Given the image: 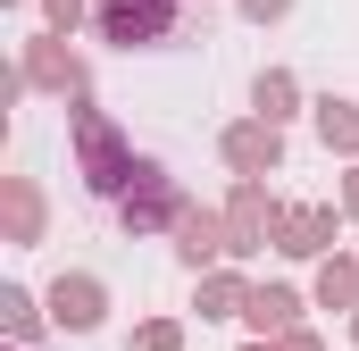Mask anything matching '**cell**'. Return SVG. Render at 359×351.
Segmentation results:
<instances>
[{"label":"cell","mask_w":359,"mask_h":351,"mask_svg":"<svg viewBox=\"0 0 359 351\" xmlns=\"http://www.w3.org/2000/svg\"><path fill=\"white\" fill-rule=\"evenodd\" d=\"M168 25H176V0H100V34L126 42V51L168 42Z\"/></svg>","instance_id":"obj_1"},{"label":"cell","mask_w":359,"mask_h":351,"mask_svg":"<svg viewBox=\"0 0 359 351\" xmlns=\"http://www.w3.org/2000/svg\"><path fill=\"white\" fill-rule=\"evenodd\" d=\"M76 143H84V176H92V192H126V176H142V159H126V151H117V134H109L92 109H76Z\"/></svg>","instance_id":"obj_2"},{"label":"cell","mask_w":359,"mask_h":351,"mask_svg":"<svg viewBox=\"0 0 359 351\" xmlns=\"http://www.w3.org/2000/svg\"><path fill=\"white\" fill-rule=\"evenodd\" d=\"M50 318L76 326V335L100 326V284H92V276H59V284H50Z\"/></svg>","instance_id":"obj_3"},{"label":"cell","mask_w":359,"mask_h":351,"mask_svg":"<svg viewBox=\"0 0 359 351\" xmlns=\"http://www.w3.org/2000/svg\"><path fill=\"white\" fill-rule=\"evenodd\" d=\"M168 209H176V201H168V176L142 168V176H134V192H126V226H159Z\"/></svg>","instance_id":"obj_4"},{"label":"cell","mask_w":359,"mask_h":351,"mask_svg":"<svg viewBox=\"0 0 359 351\" xmlns=\"http://www.w3.org/2000/svg\"><path fill=\"white\" fill-rule=\"evenodd\" d=\"M226 159H234V168H276V126H234V134H226Z\"/></svg>","instance_id":"obj_5"},{"label":"cell","mask_w":359,"mask_h":351,"mask_svg":"<svg viewBox=\"0 0 359 351\" xmlns=\"http://www.w3.org/2000/svg\"><path fill=\"white\" fill-rule=\"evenodd\" d=\"M176 226H184V260H192V267L217 260V251H234V243H217V218H201V209H184Z\"/></svg>","instance_id":"obj_6"},{"label":"cell","mask_w":359,"mask_h":351,"mask_svg":"<svg viewBox=\"0 0 359 351\" xmlns=\"http://www.w3.org/2000/svg\"><path fill=\"white\" fill-rule=\"evenodd\" d=\"M259 218H268V201H259V192H243V201H234V218H226L234 251H251V243H259Z\"/></svg>","instance_id":"obj_7"},{"label":"cell","mask_w":359,"mask_h":351,"mask_svg":"<svg viewBox=\"0 0 359 351\" xmlns=\"http://www.w3.org/2000/svg\"><path fill=\"white\" fill-rule=\"evenodd\" d=\"M326 226H334L326 209H301V218H284V251H318V243H326Z\"/></svg>","instance_id":"obj_8"},{"label":"cell","mask_w":359,"mask_h":351,"mask_svg":"<svg viewBox=\"0 0 359 351\" xmlns=\"http://www.w3.org/2000/svg\"><path fill=\"white\" fill-rule=\"evenodd\" d=\"M318 126H326V143L359 151V109H351V100H326V109H318Z\"/></svg>","instance_id":"obj_9"},{"label":"cell","mask_w":359,"mask_h":351,"mask_svg":"<svg viewBox=\"0 0 359 351\" xmlns=\"http://www.w3.org/2000/svg\"><path fill=\"white\" fill-rule=\"evenodd\" d=\"M243 310H251V318H259V326H284V318H292V293H251V301H243Z\"/></svg>","instance_id":"obj_10"},{"label":"cell","mask_w":359,"mask_h":351,"mask_svg":"<svg viewBox=\"0 0 359 351\" xmlns=\"http://www.w3.org/2000/svg\"><path fill=\"white\" fill-rule=\"evenodd\" d=\"M34 84H76V67H67V59L42 42V51H34Z\"/></svg>","instance_id":"obj_11"},{"label":"cell","mask_w":359,"mask_h":351,"mask_svg":"<svg viewBox=\"0 0 359 351\" xmlns=\"http://www.w3.org/2000/svg\"><path fill=\"white\" fill-rule=\"evenodd\" d=\"M284 100H292V76H259V109L284 117Z\"/></svg>","instance_id":"obj_12"},{"label":"cell","mask_w":359,"mask_h":351,"mask_svg":"<svg viewBox=\"0 0 359 351\" xmlns=\"http://www.w3.org/2000/svg\"><path fill=\"white\" fill-rule=\"evenodd\" d=\"M234 301H243V293H234V284H209V293H201V318H226V310H234Z\"/></svg>","instance_id":"obj_13"},{"label":"cell","mask_w":359,"mask_h":351,"mask_svg":"<svg viewBox=\"0 0 359 351\" xmlns=\"http://www.w3.org/2000/svg\"><path fill=\"white\" fill-rule=\"evenodd\" d=\"M0 310H8V326H17V335H34V301H25V293H0Z\"/></svg>","instance_id":"obj_14"},{"label":"cell","mask_w":359,"mask_h":351,"mask_svg":"<svg viewBox=\"0 0 359 351\" xmlns=\"http://www.w3.org/2000/svg\"><path fill=\"white\" fill-rule=\"evenodd\" d=\"M134 351H176V326H142V343Z\"/></svg>","instance_id":"obj_15"},{"label":"cell","mask_w":359,"mask_h":351,"mask_svg":"<svg viewBox=\"0 0 359 351\" xmlns=\"http://www.w3.org/2000/svg\"><path fill=\"white\" fill-rule=\"evenodd\" d=\"M76 8H84V0H50V25H76Z\"/></svg>","instance_id":"obj_16"},{"label":"cell","mask_w":359,"mask_h":351,"mask_svg":"<svg viewBox=\"0 0 359 351\" xmlns=\"http://www.w3.org/2000/svg\"><path fill=\"white\" fill-rule=\"evenodd\" d=\"M243 8H251V17H276V8H284V0H243Z\"/></svg>","instance_id":"obj_17"},{"label":"cell","mask_w":359,"mask_h":351,"mask_svg":"<svg viewBox=\"0 0 359 351\" xmlns=\"http://www.w3.org/2000/svg\"><path fill=\"white\" fill-rule=\"evenodd\" d=\"M351 209H359V184H351Z\"/></svg>","instance_id":"obj_18"}]
</instances>
